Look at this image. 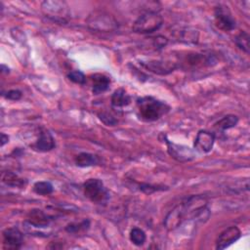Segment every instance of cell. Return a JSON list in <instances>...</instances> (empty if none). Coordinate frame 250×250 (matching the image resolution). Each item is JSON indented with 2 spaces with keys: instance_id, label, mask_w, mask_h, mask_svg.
Instances as JSON below:
<instances>
[{
  "instance_id": "obj_1",
  "label": "cell",
  "mask_w": 250,
  "mask_h": 250,
  "mask_svg": "<svg viewBox=\"0 0 250 250\" xmlns=\"http://www.w3.org/2000/svg\"><path fill=\"white\" fill-rule=\"evenodd\" d=\"M137 108L139 116L145 121H155L166 114L170 106L153 97L146 96L137 100Z\"/></svg>"
},
{
  "instance_id": "obj_2",
  "label": "cell",
  "mask_w": 250,
  "mask_h": 250,
  "mask_svg": "<svg viewBox=\"0 0 250 250\" xmlns=\"http://www.w3.org/2000/svg\"><path fill=\"white\" fill-rule=\"evenodd\" d=\"M163 23L162 17L156 11H146L142 14L133 23V31L146 34L156 31Z\"/></svg>"
},
{
  "instance_id": "obj_3",
  "label": "cell",
  "mask_w": 250,
  "mask_h": 250,
  "mask_svg": "<svg viewBox=\"0 0 250 250\" xmlns=\"http://www.w3.org/2000/svg\"><path fill=\"white\" fill-rule=\"evenodd\" d=\"M83 190L85 196L95 203H104L108 197V191L99 179H88L83 184Z\"/></svg>"
},
{
  "instance_id": "obj_4",
  "label": "cell",
  "mask_w": 250,
  "mask_h": 250,
  "mask_svg": "<svg viewBox=\"0 0 250 250\" xmlns=\"http://www.w3.org/2000/svg\"><path fill=\"white\" fill-rule=\"evenodd\" d=\"M87 25L94 30L111 31L117 27V21L111 15L105 12L96 11L88 17Z\"/></svg>"
},
{
  "instance_id": "obj_5",
  "label": "cell",
  "mask_w": 250,
  "mask_h": 250,
  "mask_svg": "<svg viewBox=\"0 0 250 250\" xmlns=\"http://www.w3.org/2000/svg\"><path fill=\"white\" fill-rule=\"evenodd\" d=\"M41 8L47 17H50L55 21H63L69 15L68 6L64 1H59V0L44 1L41 4Z\"/></svg>"
},
{
  "instance_id": "obj_6",
  "label": "cell",
  "mask_w": 250,
  "mask_h": 250,
  "mask_svg": "<svg viewBox=\"0 0 250 250\" xmlns=\"http://www.w3.org/2000/svg\"><path fill=\"white\" fill-rule=\"evenodd\" d=\"M215 25L223 31H230L235 27V20L227 8L221 6L217 7L214 16Z\"/></svg>"
},
{
  "instance_id": "obj_7",
  "label": "cell",
  "mask_w": 250,
  "mask_h": 250,
  "mask_svg": "<svg viewBox=\"0 0 250 250\" xmlns=\"http://www.w3.org/2000/svg\"><path fill=\"white\" fill-rule=\"evenodd\" d=\"M165 141L167 144L168 153L170 154L171 157H173L177 161H181V162L190 161L195 157V153L190 147L183 145L174 144L168 140H165Z\"/></svg>"
},
{
  "instance_id": "obj_8",
  "label": "cell",
  "mask_w": 250,
  "mask_h": 250,
  "mask_svg": "<svg viewBox=\"0 0 250 250\" xmlns=\"http://www.w3.org/2000/svg\"><path fill=\"white\" fill-rule=\"evenodd\" d=\"M241 235L240 229L235 227L231 226L226 229H224L216 240V249H225L229 247L230 244L235 242L237 239H239Z\"/></svg>"
},
{
  "instance_id": "obj_9",
  "label": "cell",
  "mask_w": 250,
  "mask_h": 250,
  "mask_svg": "<svg viewBox=\"0 0 250 250\" xmlns=\"http://www.w3.org/2000/svg\"><path fill=\"white\" fill-rule=\"evenodd\" d=\"M215 143V136L206 130H200L194 139V148L200 152L207 153L211 151Z\"/></svg>"
},
{
  "instance_id": "obj_10",
  "label": "cell",
  "mask_w": 250,
  "mask_h": 250,
  "mask_svg": "<svg viewBox=\"0 0 250 250\" xmlns=\"http://www.w3.org/2000/svg\"><path fill=\"white\" fill-rule=\"evenodd\" d=\"M4 246L8 249H19L22 245L23 235L18 228H8L3 231Z\"/></svg>"
},
{
  "instance_id": "obj_11",
  "label": "cell",
  "mask_w": 250,
  "mask_h": 250,
  "mask_svg": "<svg viewBox=\"0 0 250 250\" xmlns=\"http://www.w3.org/2000/svg\"><path fill=\"white\" fill-rule=\"evenodd\" d=\"M32 147L40 152H47L50 151L55 147V140L51 133L48 130H42L39 134V137Z\"/></svg>"
},
{
  "instance_id": "obj_12",
  "label": "cell",
  "mask_w": 250,
  "mask_h": 250,
  "mask_svg": "<svg viewBox=\"0 0 250 250\" xmlns=\"http://www.w3.org/2000/svg\"><path fill=\"white\" fill-rule=\"evenodd\" d=\"M27 223L35 228H46L51 219L40 209H33L27 214Z\"/></svg>"
},
{
  "instance_id": "obj_13",
  "label": "cell",
  "mask_w": 250,
  "mask_h": 250,
  "mask_svg": "<svg viewBox=\"0 0 250 250\" xmlns=\"http://www.w3.org/2000/svg\"><path fill=\"white\" fill-rule=\"evenodd\" d=\"M144 65L150 71L156 73V74H161V75H165L168 74L170 72H172L175 68L176 65L174 64V62H148L147 63H144Z\"/></svg>"
},
{
  "instance_id": "obj_14",
  "label": "cell",
  "mask_w": 250,
  "mask_h": 250,
  "mask_svg": "<svg viewBox=\"0 0 250 250\" xmlns=\"http://www.w3.org/2000/svg\"><path fill=\"white\" fill-rule=\"evenodd\" d=\"M92 83H93L92 91L95 95H98L108 89L110 84V79L104 74L96 73L92 75Z\"/></svg>"
},
{
  "instance_id": "obj_15",
  "label": "cell",
  "mask_w": 250,
  "mask_h": 250,
  "mask_svg": "<svg viewBox=\"0 0 250 250\" xmlns=\"http://www.w3.org/2000/svg\"><path fill=\"white\" fill-rule=\"evenodd\" d=\"M131 103V97L123 88H119L111 95V105L116 108L124 107Z\"/></svg>"
},
{
  "instance_id": "obj_16",
  "label": "cell",
  "mask_w": 250,
  "mask_h": 250,
  "mask_svg": "<svg viewBox=\"0 0 250 250\" xmlns=\"http://www.w3.org/2000/svg\"><path fill=\"white\" fill-rule=\"evenodd\" d=\"M2 182L7 186L14 188H23L27 183L26 180L20 178L17 174L9 171L2 173Z\"/></svg>"
},
{
  "instance_id": "obj_17",
  "label": "cell",
  "mask_w": 250,
  "mask_h": 250,
  "mask_svg": "<svg viewBox=\"0 0 250 250\" xmlns=\"http://www.w3.org/2000/svg\"><path fill=\"white\" fill-rule=\"evenodd\" d=\"M98 157L89 152H80L74 158V162L78 167H89L98 163Z\"/></svg>"
},
{
  "instance_id": "obj_18",
  "label": "cell",
  "mask_w": 250,
  "mask_h": 250,
  "mask_svg": "<svg viewBox=\"0 0 250 250\" xmlns=\"http://www.w3.org/2000/svg\"><path fill=\"white\" fill-rule=\"evenodd\" d=\"M238 123V117L233 114H229L223 117L221 120H219L215 125L222 131L229 130L230 128H233Z\"/></svg>"
},
{
  "instance_id": "obj_19",
  "label": "cell",
  "mask_w": 250,
  "mask_h": 250,
  "mask_svg": "<svg viewBox=\"0 0 250 250\" xmlns=\"http://www.w3.org/2000/svg\"><path fill=\"white\" fill-rule=\"evenodd\" d=\"M54 190L53 185L47 181H39L33 185V191L40 195H48Z\"/></svg>"
},
{
  "instance_id": "obj_20",
  "label": "cell",
  "mask_w": 250,
  "mask_h": 250,
  "mask_svg": "<svg viewBox=\"0 0 250 250\" xmlns=\"http://www.w3.org/2000/svg\"><path fill=\"white\" fill-rule=\"evenodd\" d=\"M130 240L132 241V243H134L137 246H141L145 243L146 236V232L139 228H133L130 231L129 234Z\"/></svg>"
},
{
  "instance_id": "obj_21",
  "label": "cell",
  "mask_w": 250,
  "mask_h": 250,
  "mask_svg": "<svg viewBox=\"0 0 250 250\" xmlns=\"http://www.w3.org/2000/svg\"><path fill=\"white\" fill-rule=\"evenodd\" d=\"M180 40L186 43H196L198 40V32L194 29L186 28L180 31Z\"/></svg>"
},
{
  "instance_id": "obj_22",
  "label": "cell",
  "mask_w": 250,
  "mask_h": 250,
  "mask_svg": "<svg viewBox=\"0 0 250 250\" xmlns=\"http://www.w3.org/2000/svg\"><path fill=\"white\" fill-rule=\"evenodd\" d=\"M249 39H250V37H249V34L247 33V32H245V31H240L239 32V34H237V36L235 37V44H236V46L240 49V50H242L243 52H245V53H249Z\"/></svg>"
},
{
  "instance_id": "obj_23",
  "label": "cell",
  "mask_w": 250,
  "mask_h": 250,
  "mask_svg": "<svg viewBox=\"0 0 250 250\" xmlns=\"http://www.w3.org/2000/svg\"><path fill=\"white\" fill-rule=\"evenodd\" d=\"M90 227V221L85 219L80 223H70L65 227V230L68 233H78L81 230H87Z\"/></svg>"
},
{
  "instance_id": "obj_24",
  "label": "cell",
  "mask_w": 250,
  "mask_h": 250,
  "mask_svg": "<svg viewBox=\"0 0 250 250\" xmlns=\"http://www.w3.org/2000/svg\"><path fill=\"white\" fill-rule=\"evenodd\" d=\"M67 78L76 84H84L86 81L85 74L80 70H73L67 74Z\"/></svg>"
},
{
  "instance_id": "obj_25",
  "label": "cell",
  "mask_w": 250,
  "mask_h": 250,
  "mask_svg": "<svg viewBox=\"0 0 250 250\" xmlns=\"http://www.w3.org/2000/svg\"><path fill=\"white\" fill-rule=\"evenodd\" d=\"M99 118L107 126H114L117 123V120L108 112H101L99 113Z\"/></svg>"
},
{
  "instance_id": "obj_26",
  "label": "cell",
  "mask_w": 250,
  "mask_h": 250,
  "mask_svg": "<svg viewBox=\"0 0 250 250\" xmlns=\"http://www.w3.org/2000/svg\"><path fill=\"white\" fill-rule=\"evenodd\" d=\"M21 96H22L21 92L20 90H17V89L10 90L6 94H4V97L8 100H11V101H19L21 98Z\"/></svg>"
},
{
  "instance_id": "obj_27",
  "label": "cell",
  "mask_w": 250,
  "mask_h": 250,
  "mask_svg": "<svg viewBox=\"0 0 250 250\" xmlns=\"http://www.w3.org/2000/svg\"><path fill=\"white\" fill-rule=\"evenodd\" d=\"M167 42H168L167 38L164 37V36H161V35L156 36V37L153 39V45H154L155 48H157V49H161V48L165 47L166 44H167Z\"/></svg>"
},
{
  "instance_id": "obj_28",
  "label": "cell",
  "mask_w": 250,
  "mask_h": 250,
  "mask_svg": "<svg viewBox=\"0 0 250 250\" xmlns=\"http://www.w3.org/2000/svg\"><path fill=\"white\" fill-rule=\"evenodd\" d=\"M140 189L143 190L144 192L149 194V193H151V192H153L155 190H159V189H163V188H157L155 186H150V185H147V184H141L140 185Z\"/></svg>"
},
{
  "instance_id": "obj_29",
  "label": "cell",
  "mask_w": 250,
  "mask_h": 250,
  "mask_svg": "<svg viewBox=\"0 0 250 250\" xmlns=\"http://www.w3.org/2000/svg\"><path fill=\"white\" fill-rule=\"evenodd\" d=\"M8 142H9L8 135H5L4 133H1V146H3Z\"/></svg>"
}]
</instances>
